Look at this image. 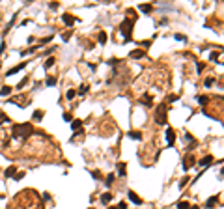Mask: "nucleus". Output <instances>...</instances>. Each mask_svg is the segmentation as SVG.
I'll list each match as a JSON object with an SVG mask.
<instances>
[{
	"label": "nucleus",
	"instance_id": "6",
	"mask_svg": "<svg viewBox=\"0 0 224 209\" xmlns=\"http://www.w3.org/2000/svg\"><path fill=\"white\" fill-rule=\"evenodd\" d=\"M144 56H146V51L144 49H134V51L129 52V58H133V60H140Z\"/></svg>",
	"mask_w": 224,
	"mask_h": 209
},
{
	"label": "nucleus",
	"instance_id": "21",
	"mask_svg": "<svg viewBox=\"0 0 224 209\" xmlns=\"http://www.w3.org/2000/svg\"><path fill=\"white\" fill-rule=\"evenodd\" d=\"M11 91H13V88H11V86H2V88H0V95H4V97H6V95H10V94H11Z\"/></svg>",
	"mask_w": 224,
	"mask_h": 209
},
{
	"label": "nucleus",
	"instance_id": "20",
	"mask_svg": "<svg viewBox=\"0 0 224 209\" xmlns=\"http://www.w3.org/2000/svg\"><path fill=\"white\" fill-rule=\"evenodd\" d=\"M88 90H90V86H88V84H80V88L77 90V95H82V97H84V95L88 94Z\"/></svg>",
	"mask_w": 224,
	"mask_h": 209
},
{
	"label": "nucleus",
	"instance_id": "41",
	"mask_svg": "<svg viewBox=\"0 0 224 209\" xmlns=\"http://www.w3.org/2000/svg\"><path fill=\"white\" fill-rule=\"evenodd\" d=\"M196 71H198V73L204 71V64H202V62H196Z\"/></svg>",
	"mask_w": 224,
	"mask_h": 209
},
{
	"label": "nucleus",
	"instance_id": "9",
	"mask_svg": "<svg viewBox=\"0 0 224 209\" xmlns=\"http://www.w3.org/2000/svg\"><path fill=\"white\" fill-rule=\"evenodd\" d=\"M166 142H168V146H174V142H176V131L172 127L166 129Z\"/></svg>",
	"mask_w": 224,
	"mask_h": 209
},
{
	"label": "nucleus",
	"instance_id": "12",
	"mask_svg": "<svg viewBox=\"0 0 224 209\" xmlns=\"http://www.w3.org/2000/svg\"><path fill=\"white\" fill-rule=\"evenodd\" d=\"M140 103H142L144 106H153V99H151V95H149V94H144V95H142V99H140Z\"/></svg>",
	"mask_w": 224,
	"mask_h": 209
},
{
	"label": "nucleus",
	"instance_id": "3",
	"mask_svg": "<svg viewBox=\"0 0 224 209\" xmlns=\"http://www.w3.org/2000/svg\"><path fill=\"white\" fill-rule=\"evenodd\" d=\"M155 123H159V125H166L168 123V106L164 103L157 105V108H155Z\"/></svg>",
	"mask_w": 224,
	"mask_h": 209
},
{
	"label": "nucleus",
	"instance_id": "4",
	"mask_svg": "<svg viewBox=\"0 0 224 209\" xmlns=\"http://www.w3.org/2000/svg\"><path fill=\"white\" fill-rule=\"evenodd\" d=\"M194 164H196V159H194V155H192V153L185 155V159H183V170H189V168H192Z\"/></svg>",
	"mask_w": 224,
	"mask_h": 209
},
{
	"label": "nucleus",
	"instance_id": "7",
	"mask_svg": "<svg viewBox=\"0 0 224 209\" xmlns=\"http://www.w3.org/2000/svg\"><path fill=\"white\" fill-rule=\"evenodd\" d=\"M26 65H28V62H21L19 65H15V67H11V69H10V71L6 73V77H11V75H15V73H19V71H21V69H25Z\"/></svg>",
	"mask_w": 224,
	"mask_h": 209
},
{
	"label": "nucleus",
	"instance_id": "13",
	"mask_svg": "<svg viewBox=\"0 0 224 209\" xmlns=\"http://www.w3.org/2000/svg\"><path fill=\"white\" fill-rule=\"evenodd\" d=\"M25 101H26V97L22 95V94L17 95V97H10V103H13V105H21V106H22V103H25Z\"/></svg>",
	"mask_w": 224,
	"mask_h": 209
},
{
	"label": "nucleus",
	"instance_id": "40",
	"mask_svg": "<svg viewBox=\"0 0 224 209\" xmlns=\"http://www.w3.org/2000/svg\"><path fill=\"white\" fill-rule=\"evenodd\" d=\"M218 56H220V52L213 51V52H211V62H217V60H218Z\"/></svg>",
	"mask_w": 224,
	"mask_h": 209
},
{
	"label": "nucleus",
	"instance_id": "43",
	"mask_svg": "<svg viewBox=\"0 0 224 209\" xmlns=\"http://www.w3.org/2000/svg\"><path fill=\"white\" fill-rule=\"evenodd\" d=\"M71 36H73L71 32H65V34L62 36V39H64V41H69V39H71Z\"/></svg>",
	"mask_w": 224,
	"mask_h": 209
},
{
	"label": "nucleus",
	"instance_id": "37",
	"mask_svg": "<svg viewBox=\"0 0 224 209\" xmlns=\"http://www.w3.org/2000/svg\"><path fill=\"white\" fill-rule=\"evenodd\" d=\"M187 181H191V179H189V176H185L183 179H179V189H183L185 185H187Z\"/></svg>",
	"mask_w": 224,
	"mask_h": 209
},
{
	"label": "nucleus",
	"instance_id": "8",
	"mask_svg": "<svg viewBox=\"0 0 224 209\" xmlns=\"http://www.w3.org/2000/svg\"><path fill=\"white\" fill-rule=\"evenodd\" d=\"M62 21L65 22L67 26H73L75 22H77V17H73L71 13H64V15H62Z\"/></svg>",
	"mask_w": 224,
	"mask_h": 209
},
{
	"label": "nucleus",
	"instance_id": "2",
	"mask_svg": "<svg viewBox=\"0 0 224 209\" xmlns=\"http://www.w3.org/2000/svg\"><path fill=\"white\" fill-rule=\"evenodd\" d=\"M137 22V17H129V19H123L122 25H120V32L123 34L125 41H131L133 39V26Z\"/></svg>",
	"mask_w": 224,
	"mask_h": 209
},
{
	"label": "nucleus",
	"instance_id": "42",
	"mask_svg": "<svg viewBox=\"0 0 224 209\" xmlns=\"http://www.w3.org/2000/svg\"><path fill=\"white\" fill-rule=\"evenodd\" d=\"M92 177H95V179H101V172H99V170H92Z\"/></svg>",
	"mask_w": 224,
	"mask_h": 209
},
{
	"label": "nucleus",
	"instance_id": "36",
	"mask_svg": "<svg viewBox=\"0 0 224 209\" xmlns=\"http://www.w3.org/2000/svg\"><path fill=\"white\" fill-rule=\"evenodd\" d=\"M120 62H122V60H118V58H110V60H108L106 64H108V65H112V67H116V65H118Z\"/></svg>",
	"mask_w": 224,
	"mask_h": 209
},
{
	"label": "nucleus",
	"instance_id": "1",
	"mask_svg": "<svg viewBox=\"0 0 224 209\" xmlns=\"http://www.w3.org/2000/svg\"><path fill=\"white\" fill-rule=\"evenodd\" d=\"M32 134H34V127L28 122H25V123H15L11 127V136H15V138H22V140H26V138L32 136Z\"/></svg>",
	"mask_w": 224,
	"mask_h": 209
},
{
	"label": "nucleus",
	"instance_id": "25",
	"mask_svg": "<svg viewBox=\"0 0 224 209\" xmlns=\"http://www.w3.org/2000/svg\"><path fill=\"white\" fill-rule=\"evenodd\" d=\"M106 39H108V37H106V32H99V34H97V41H99L101 45H105Z\"/></svg>",
	"mask_w": 224,
	"mask_h": 209
},
{
	"label": "nucleus",
	"instance_id": "32",
	"mask_svg": "<svg viewBox=\"0 0 224 209\" xmlns=\"http://www.w3.org/2000/svg\"><path fill=\"white\" fill-rule=\"evenodd\" d=\"M15 21H17V13H15V15H13V17H11V21H10V22H8V26H6V32H4V34H8V30H11V26H13V25H15Z\"/></svg>",
	"mask_w": 224,
	"mask_h": 209
},
{
	"label": "nucleus",
	"instance_id": "39",
	"mask_svg": "<svg viewBox=\"0 0 224 209\" xmlns=\"http://www.w3.org/2000/svg\"><path fill=\"white\" fill-rule=\"evenodd\" d=\"M22 177H25V172H17V174L13 176V181H21Z\"/></svg>",
	"mask_w": 224,
	"mask_h": 209
},
{
	"label": "nucleus",
	"instance_id": "53",
	"mask_svg": "<svg viewBox=\"0 0 224 209\" xmlns=\"http://www.w3.org/2000/svg\"><path fill=\"white\" fill-rule=\"evenodd\" d=\"M90 209H92V207H90Z\"/></svg>",
	"mask_w": 224,
	"mask_h": 209
},
{
	"label": "nucleus",
	"instance_id": "50",
	"mask_svg": "<svg viewBox=\"0 0 224 209\" xmlns=\"http://www.w3.org/2000/svg\"><path fill=\"white\" fill-rule=\"evenodd\" d=\"M149 43H151V41H142V43H140V47H149Z\"/></svg>",
	"mask_w": 224,
	"mask_h": 209
},
{
	"label": "nucleus",
	"instance_id": "27",
	"mask_svg": "<svg viewBox=\"0 0 224 209\" xmlns=\"http://www.w3.org/2000/svg\"><path fill=\"white\" fill-rule=\"evenodd\" d=\"M176 209H191V203L185 202V200H181V202H177V207Z\"/></svg>",
	"mask_w": 224,
	"mask_h": 209
},
{
	"label": "nucleus",
	"instance_id": "48",
	"mask_svg": "<svg viewBox=\"0 0 224 209\" xmlns=\"http://www.w3.org/2000/svg\"><path fill=\"white\" fill-rule=\"evenodd\" d=\"M51 39H52V36H47V37H43V39H41V43H49Z\"/></svg>",
	"mask_w": 224,
	"mask_h": 209
},
{
	"label": "nucleus",
	"instance_id": "30",
	"mask_svg": "<svg viewBox=\"0 0 224 209\" xmlns=\"http://www.w3.org/2000/svg\"><path fill=\"white\" fill-rule=\"evenodd\" d=\"M54 62H56L54 58H47V60H45V64H43V67H45V69H51V67L54 65Z\"/></svg>",
	"mask_w": 224,
	"mask_h": 209
},
{
	"label": "nucleus",
	"instance_id": "45",
	"mask_svg": "<svg viewBox=\"0 0 224 209\" xmlns=\"http://www.w3.org/2000/svg\"><path fill=\"white\" fill-rule=\"evenodd\" d=\"M54 49H56V47L52 45V47H51V49H47V51H45L43 54H45V56H49V54H52V52H54Z\"/></svg>",
	"mask_w": 224,
	"mask_h": 209
},
{
	"label": "nucleus",
	"instance_id": "28",
	"mask_svg": "<svg viewBox=\"0 0 224 209\" xmlns=\"http://www.w3.org/2000/svg\"><path fill=\"white\" fill-rule=\"evenodd\" d=\"M75 95H77V90H67V91H65V99H67V101H71Z\"/></svg>",
	"mask_w": 224,
	"mask_h": 209
},
{
	"label": "nucleus",
	"instance_id": "18",
	"mask_svg": "<svg viewBox=\"0 0 224 209\" xmlns=\"http://www.w3.org/2000/svg\"><path fill=\"white\" fill-rule=\"evenodd\" d=\"M43 116H45V112H43V110H34L32 120H34V122H41V120H43Z\"/></svg>",
	"mask_w": 224,
	"mask_h": 209
},
{
	"label": "nucleus",
	"instance_id": "19",
	"mask_svg": "<svg viewBox=\"0 0 224 209\" xmlns=\"http://www.w3.org/2000/svg\"><path fill=\"white\" fill-rule=\"evenodd\" d=\"M71 129H73V133L80 131V129H82V120H73V122H71Z\"/></svg>",
	"mask_w": 224,
	"mask_h": 209
},
{
	"label": "nucleus",
	"instance_id": "17",
	"mask_svg": "<svg viewBox=\"0 0 224 209\" xmlns=\"http://www.w3.org/2000/svg\"><path fill=\"white\" fill-rule=\"evenodd\" d=\"M196 101H198L202 106H207V105H209V97H207V95H196Z\"/></svg>",
	"mask_w": 224,
	"mask_h": 209
},
{
	"label": "nucleus",
	"instance_id": "49",
	"mask_svg": "<svg viewBox=\"0 0 224 209\" xmlns=\"http://www.w3.org/2000/svg\"><path fill=\"white\" fill-rule=\"evenodd\" d=\"M4 51H6V43L0 45V54H4Z\"/></svg>",
	"mask_w": 224,
	"mask_h": 209
},
{
	"label": "nucleus",
	"instance_id": "16",
	"mask_svg": "<svg viewBox=\"0 0 224 209\" xmlns=\"http://www.w3.org/2000/svg\"><path fill=\"white\" fill-rule=\"evenodd\" d=\"M116 166H118V174H120L122 177H123V176H127V164H125V162H118Z\"/></svg>",
	"mask_w": 224,
	"mask_h": 209
},
{
	"label": "nucleus",
	"instance_id": "52",
	"mask_svg": "<svg viewBox=\"0 0 224 209\" xmlns=\"http://www.w3.org/2000/svg\"><path fill=\"white\" fill-rule=\"evenodd\" d=\"M191 209H198V205H191Z\"/></svg>",
	"mask_w": 224,
	"mask_h": 209
},
{
	"label": "nucleus",
	"instance_id": "15",
	"mask_svg": "<svg viewBox=\"0 0 224 209\" xmlns=\"http://www.w3.org/2000/svg\"><path fill=\"white\" fill-rule=\"evenodd\" d=\"M127 136L133 138V140H142V133H140V131H129Z\"/></svg>",
	"mask_w": 224,
	"mask_h": 209
},
{
	"label": "nucleus",
	"instance_id": "29",
	"mask_svg": "<svg viewBox=\"0 0 224 209\" xmlns=\"http://www.w3.org/2000/svg\"><path fill=\"white\" fill-rule=\"evenodd\" d=\"M183 140H185V142H189V144H192V142H194V136H192L189 131H185V134H183Z\"/></svg>",
	"mask_w": 224,
	"mask_h": 209
},
{
	"label": "nucleus",
	"instance_id": "14",
	"mask_svg": "<svg viewBox=\"0 0 224 209\" xmlns=\"http://www.w3.org/2000/svg\"><path fill=\"white\" fill-rule=\"evenodd\" d=\"M15 174H17V166H15V164H11V166H8V168H6V172H4V176H6V179H8V177H13Z\"/></svg>",
	"mask_w": 224,
	"mask_h": 209
},
{
	"label": "nucleus",
	"instance_id": "51",
	"mask_svg": "<svg viewBox=\"0 0 224 209\" xmlns=\"http://www.w3.org/2000/svg\"><path fill=\"white\" fill-rule=\"evenodd\" d=\"M43 200H47V202H49V200H51V194H49V192H45V194H43Z\"/></svg>",
	"mask_w": 224,
	"mask_h": 209
},
{
	"label": "nucleus",
	"instance_id": "26",
	"mask_svg": "<svg viewBox=\"0 0 224 209\" xmlns=\"http://www.w3.org/2000/svg\"><path fill=\"white\" fill-rule=\"evenodd\" d=\"M217 202H218V196H211V198H209V200L206 202V207H209V209H211V207H213V205H215Z\"/></svg>",
	"mask_w": 224,
	"mask_h": 209
},
{
	"label": "nucleus",
	"instance_id": "31",
	"mask_svg": "<svg viewBox=\"0 0 224 209\" xmlns=\"http://www.w3.org/2000/svg\"><path fill=\"white\" fill-rule=\"evenodd\" d=\"M6 122H11V120H10V116H8V114H4L2 110H0V125L6 123Z\"/></svg>",
	"mask_w": 224,
	"mask_h": 209
},
{
	"label": "nucleus",
	"instance_id": "22",
	"mask_svg": "<svg viewBox=\"0 0 224 209\" xmlns=\"http://www.w3.org/2000/svg\"><path fill=\"white\" fill-rule=\"evenodd\" d=\"M114 181H116V176H114V174H108V176L105 177V185H106V187H110Z\"/></svg>",
	"mask_w": 224,
	"mask_h": 209
},
{
	"label": "nucleus",
	"instance_id": "44",
	"mask_svg": "<svg viewBox=\"0 0 224 209\" xmlns=\"http://www.w3.org/2000/svg\"><path fill=\"white\" fill-rule=\"evenodd\" d=\"M174 39H177V41H187V37H185V36H181V34H176V36H174Z\"/></svg>",
	"mask_w": 224,
	"mask_h": 209
},
{
	"label": "nucleus",
	"instance_id": "5",
	"mask_svg": "<svg viewBox=\"0 0 224 209\" xmlns=\"http://www.w3.org/2000/svg\"><path fill=\"white\" fill-rule=\"evenodd\" d=\"M127 196H129V200H131L134 205H142V198L134 192V191H127Z\"/></svg>",
	"mask_w": 224,
	"mask_h": 209
},
{
	"label": "nucleus",
	"instance_id": "24",
	"mask_svg": "<svg viewBox=\"0 0 224 209\" xmlns=\"http://www.w3.org/2000/svg\"><path fill=\"white\" fill-rule=\"evenodd\" d=\"M56 82H58V79L56 77H47V80H45V86H56Z\"/></svg>",
	"mask_w": 224,
	"mask_h": 209
},
{
	"label": "nucleus",
	"instance_id": "46",
	"mask_svg": "<svg viewBox=\"0 0 224 209\" xmlns=\"http://www.w3.org/2000/svg\"><path fill=\"white\" fill-rule=\"evenodd\" d=\"M58 6H60L58 2H51V4H49V8H51V10H58Z\"/></svg>",
	"mask_w": 224,
	"mask_h": 209
},
{
	"label": "nucleus",
	"instance_id": "10",
	"mask_svg": "<svg viewBox=\"0 0 224 209\" xmlns=\"http://www.w3.org/2000/svg\"><path fill=\"white\" fill-rule=\"evenodd\" d=\"M211 162H213V155H206L204 159H202V161L198 162V166H202V168H207V166L211 164Z\"/></svg>",
	"mask_w": 224,
	"mask_h": 209
},
{
	"label": "nucleus",
	"instance_id": "38",
	"mask_svg": "<svg viewBox=\"0 0 224 209\" xmlns=\"http://www.w3.org/2000/svg\"><path fill=\"white\" fill-rule=\"evenodd\" d=\"M64 120H65L67 123H71V122H73V116H71L69 112H64Z\"/></svg>",
	"mask_w": 224,
	"mask_h": 209
},
{
	"label": "nucleus",
	"instance_id": "33",
	"mask_svg": "<svg viewBox=\"0 0 224 209\" xmlns=\"http://www.w3.org/2000/svg\"><path fill=\"white\" fill-rule=\"evenodd\" d=\"M213 84H215V77H207V79L204 80V86H206V88H209V86H213Z\"/></svg>",
	"mask_w": 224,
	"mask_h": 209
},
{
	"label": "nucleus",
	"instance_id": "11",
	"mask_svg": "<svg viewBox=\"0 0 224 209\" xmlns=\"http://www.w3.org/2000/svg\"><path fill=\"white\" fill-rule=\"evenodd\" d=\"M138 10H140L142 13H153V11H155V6H153V4H140Z\"/></svg>",
	"mask_w": 224,
	"mask_h": 209
},
{
	"label": "nucleus",
	"instance_id": "35",
	"mask_svg": "<svg viewBox=\"0 0 224 209\" xmlns=\"http://www.w3.org/2000/svg\"><path fill=\"white\" fill-rule=\"evenodd\" d=\"M108 209H127V203H125V202H120L118 205H112V207H108Z\"/></svg>",
	"mask_w": 224,
	"mask_h": 209
},
{
	"label": "nucleus",
	"instance_id": "23",
	"mask_svg": "<svg viewBox=\"0 0 224 209\" xmlns=\"http://www.w3.org/2000/svg\"><path fill=\"white\" fill-rule=\"evenodd\" d=\"M101 202H103L105 205H106V203H110V202H112V194H110V192H105V194H101Z\"/></svg>",
	"mask_w": 224,
	"mask_h": 209
},
{
	"label": "nucleus",
	"instance_id": "47",
	"mask_svg": "<svg viewBox=\"0 0 224 209\" xmlns=\"http://www.w3.org/2000/svg\"><path fill=\"white\" fill-rule=\"evenodd\" d=\"M177 99H179V97H177L176 94H174V95H168V101H170V103H174V101H177Z\"/></svg>",
	"mask_w": 224,
	"mask_h": 209
},
{
	"label": "nucleus",
	"instance_id": "34",
	"mask_svg": "<svg viewBox=\"0 0 224 209\" xmlns=\"http://www.w3.org/2000/svg\"><path fill=\"white\" fill-rule=\"evenodd\" d=\"M28 82H30V79H28V77H25V79H22V80H21L19 84H17V88H19V90H22V88H25V86H26Z\"/></svg>",
	"mask_w": 224,
	"mask_h": 209
}]
</instances>
